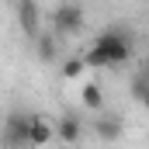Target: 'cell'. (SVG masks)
Instances as JSON below:
<instances>
[{"label":"cell","instance_id":"obj_6","mask_svg":"<svg viewBox=\"0 0 149 149\" xmlns=\"http://www.w3.org/2000/svg\"><path fill=\"white\" fill-rule=\"evenodd\" d=\"M56 135H59L63 142H80V135H83V125H80V118H76V114H63V118H59V128H56Z\"/></svg>","mask_w":149,"mask_h":149},{"label":"cell","instance_id":"obj_9","mask_svg":"<svg viewBox=\"0 0 149 149\" xmlns=\"http://www.w3.org/2000/svg\"><path fill=\"white\" fill-rule=\"evenodd\" d=\"M80 101H83V108H90V111H101V108H104V90H101L97 83H83V90H80Z\"/></svg>","mask_w":149,"mask_h":149},{"label":"cell","instance_id":"obj_10","mask_svg":"<svg viewBox=\"0 0 149 149\" xmlns=\"http://www.w3.org/2000/svg\"><path fill=\"white\" fill-rule=\"evenodd\" d=\"M146 94H149V76H146V70H139L135 80H132V101L135 104H146Z\"/></svg>","mask_w":149,"mask_h":149},{"label":"cell","instance_id":"obj_8","mask_svg":"<svg viewBox=\"0 0 149 149\" xmlns=\"http://www.w3.org/2000/svg\"><path fill=\"white\" fill-rule=\"evenodd\" d=\"M35 38V52H38V59H45V63H52L56 59V35H49V31H42L38 28V35Z\"/></svg>","mask_w":149,"mask_h":149},{"label":"cell","instance_id":"obj_2","mask_svg":"<svg viewBox=\"0 0 149 149\" xmlns=\"http://www.w3.org/2000/svg\"><path fill=\"white\" fill-rule=\"evenodd\" d=\"M83 31V7L76 0H66L52 10V35L56 38H73Z\"/></svg>","mask_w":149,"mask_h":149},{"label":"cell","instance_id":"obj_5","mask_svg":"<svg viewBox=\"0 0 149 149\" xmlns=\"http://www.w3.org/2000/svg\"><path fill=\"white\" fill-rule=\"evenodd\" d=\"M94 132H97V139L101 142H114V139H121V132H125V125H121V118H101V121H94Z\"/></svg>","mask_w":149,"mask_h":149},{"label":"cell","instance_id":"obj_4","mask_svg":"<svg viewBox=\"0 0 149 149\" xmlns=\"http://www.w3.org/2000/svg\"><path fill=\"white\" fill-rule=\"evenodd\" d=\"M17 21H21V31L31 38L38 35L42 21H38V0H17Z\"/></svg>","mask_w":149,"mask_h":149},{"label":"cell","instance_id":"obj_1","mask_svg":"<svg viewBox=\"0 0 149 149\" xmlns=\"http://www.w3.org/2000/svg\"><path fill=\"white\" fill-rule=\"evenodd\" d=\"M135 56V38L128 28H104L101 35L94 38V45L87 49L83 63L87 66H97V70H118V66H128Z\"/></svg>","mask_w":149,"mask_h":149},{"label":"cell","instance_id":"obj_7","mask_svg":"<svg viewBox=\"0 0 149 149\" xmlns=\"http://www.w3.org/2000/svg\"><path fill=\"white\" fill-rule=\"evenodd\" d=\"M49 139H52L49 121L38 118V114H31V118H28V146H42V142H49Z\"/></svg>","mask_w":149,"mask_h":149},{"label":"cell","instance_id":"obj_11","mask_svg":"<svg viewBox=\"0 0 149 149\" xmlns=\"http://www.w3.org/2000/svg\"><path fill=\"white\" fill-rule=\"evenodd\" d=\"M87 70V63L80 59V56H73V59H63V66H59V73H63V80H76V76Z\"/></svg>","mask_w":149,"mask_h":149},{"label":"cell","instance_id":"obj_3","mask_svg":"<svg viewBox=\"0 0 149 149\" xmlns=\"http://www.w3.org/2000/svg\"><path fill=\"white\" fill-rule=\"evenodd\" d=\"M28 118L31 114H24V111H10L7 121H3L0 142H7V146H28Z\"/></svg>","mask_w":149,"mask_h":149}]
</instances>
